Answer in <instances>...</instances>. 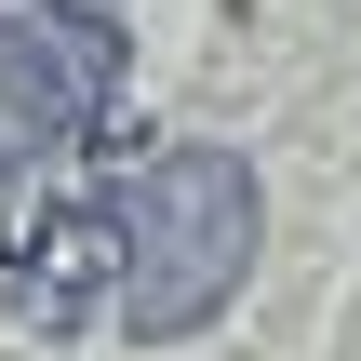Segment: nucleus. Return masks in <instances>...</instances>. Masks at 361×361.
<instances>
[{
  "instance_id": "nucleus-4",
  "label": "nucleus",
  "mask_w": 361,
  "mask_h": 361,
  "mask_svg": "<svg viewBox=\"0 0 361 361\" xmlns=\"http://www.w3.org/2000/svg\"><path fill=\"white\" fill-rule=\"evenodd\" d=\"M80 13H121V0H80Z\"/></svg>"
},
{
  "instance_id": "nucleus-3",
  "label": "nucleus",
  "mask_w": 361,
  "mask_h": 361,
  "mask_svg": "<svg viewBox=\"0 0 361 361\" xmlns=\"http://www.w3.org/2000/svg\"><path fill=\"white\" fill-rule=\"evenodd\" d=\"M0 295H13L27 335H94V322H121V214H107V201H54L40 228H13Z\"/></svg>"
},
{
  "instance_id": "nucleus-2",
  "label": "nucleus",
  "mask_w": 361,
  "mask_h": 361,
  "mask_svg": "<svg viewBox=\"0 0 361 361\" xmlns=\"http://www.w3.org/2000/svg\"><path fill=\"white\" fill-rule=\"evenodd\" d=\"M121 107V27L80 0H0V188L94 147Z\"/></svg>"
},
{
  "instance_id": "nucleus-1",
  "label": "nucleus",
  "mask_w": 361,
  "mask_h": 361,
  "mask_svg": "<svg viewBox=\"0 0 361 361\" xmlns=\"http://www.w3.org/2000/svg\"><path fill=\"white\" fill-rule=\"evenodd\" d=\"M107 214H121V335H134V348H188L201 322L241 308L255 241H268V188H255L241 147L174 134V147H147V161L121 174Z\"/></svg>"
}]
</instances>
